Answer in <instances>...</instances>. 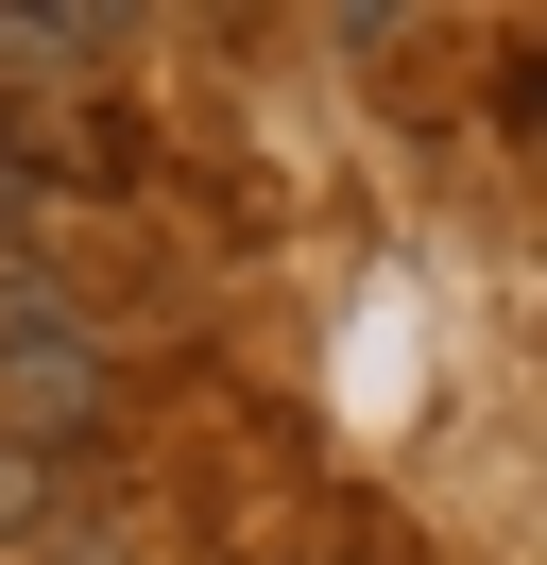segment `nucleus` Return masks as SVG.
Listing matches in <instances>:
<instances>
[]
</instances>
